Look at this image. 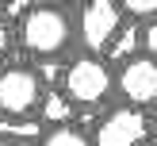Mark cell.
<instances>
[{"label":"cell","instance_id":"1","mask_svg":"<svg viewBox=\"0 0 157 146\" xmlns=\"http://www.w3.org/2000/svg\"><path fill=\"white\" fill-rule=\"evenodd\" d=\"M19 42L35 58H61L77 42L73 19L58 4H35L19 15Z\"/></svg>","mask_w":157,"mask_h":146},{"label":"cell","instance_id":"2","mask_svg":"<svg viewBox=\"0 0 157 146\" xmlns=\"http://www.w3.org/2000/svg\"><path fill=\"white\" fill-rule=\"evenodd\" d=\"M111 89H115V77L107 69V61L100 54H88V50L77 61H69L65 73H61V92L81 108H100L111 96Z\"/></svg>","mask_w":157,"mask_h":146},{"label":"cell","instance_id":"3","mask_svg":"<svg viewBox=\"0 0 157 146\" xmlns=\"http://www.w3.org/2000/svg\"><path fill=\"white\" fill-rule=\"evenodd\" d=\"M146 138H150V115L134 104L111 108L92 131V146H142Z\"/></svg>","mask_w":157,"mask_h":146},{"label":"cell","instance_id":"4","mask_svg":"<svg viewBox=\"0 0 157 146\" xmlns=\"http://www.w3.org/2000/svg\"><path fill=\"white\" fill-rule=\"evenodd\" d=\"M119 23H123L119 0H84L73 31H77V38H81V46L88 54H104L107 42H111V35L119 31Z\"/></svg>","mask_w":157,"mask_h":146},{"label":"cell","instance_id":"5","mask_svg":"<svg viewBox=\"0 0 157 146\" xmlns=\"http://www.w3.org/2000/svg\"><path fill=\"white\" fill-rule=\"evenodd\" d=\"M46 85L38 81L35 69L8 65L0 69V115H35Z\"/></svg>","mask_w":157,"mask_h":146},{"label":"cell","instance_id":"6","mask_svg":"<svg viewBox=\"0 0 157 146\" xmlns=\"http://www.w3.org/2000/svg\"><path fill=\"white\" fill-rule=\"evenodd\" d=\"M119 77H115V89H119V96L127 100V104L134 108H153L157 104V61L150 54L138 50L134 58L119 61Z\"/></svg>","mask_w":157,"mask_h":146},{"label":"cell","instance_id":"7","mask_svg":"<svg viewBox=\"0 0 157 146\" xmlns=\"http://www.w3.org/2000/svg\"><path fill=\"white\" fill-rule=\"evenodd\" d=\"M138 50H142V23L130 19V23H119V31L111 35V42H107V50H104V58L107 61H127V58H134Z\"/></svg>","mask_w":157,"mask_h":146},{"label":"cell","instance_id":"8","mask_svg":"<svg viewBox=\"0 0 157 146\" xmlns=\"http://www.w3.org/2000/svg\"><path fill=\"white\" fill-rule=\"evenodd\" d=\"M73 100L65 96V92H58V89H50V92H42V100H38V123L42 127H58V123H73Z\"/></svg>","mask_w":157,"mask_h":146},{"label":"cell","instance_id":"9","mask_svg":"<svg viewBox=\"0 0 157 146\" xmlns=\"http://www.w3.org/2000/svg\"><path fill=\"white\" fill-rule=\"evenodd\" d=\"M42 123L35 115H0V138H12V142H38L42 138Z\"/></svg>","mask_w":157,"mask_h":146},{"label":"cell","instance_id":"10","mask_svg":"<svg viewBox=\"0 0 157 146\" xmlns=\"http://www.w3.org/2000/svg\"><path fill=\"white\" fill-rule=\"evenodd\" d=\"M38 146H92V138L84 135L81 127H73V123H58V127L42 131Z\"/></svg>","mask_w":157,"mask_h":146},{"label":"cell","instance_id":"11","mask_svg":"<svg viewBox=\"0 0 157 146\" xmlns=\"http://www.w3.org/2000/svg\"><path fill=\"white\" fill-rule=\"evenodd\" d=\"M119 8L130 15V19H138V23L157 15V0H119Z\"/></svg>","mask_w":157,"mask_h":146},{"label":"cell","instance_id":"12","mask_svg":"<svg viewBox=\"0 0 157 146\" xmlns=\"http://www.w3.org/2000/svg\"><path fill=\"white\" fill-rule=\"evenodd\" d=\"M142 50L157 61V15H153V19H146V27H142Z\"/></svg>","mask_w":157,"mask_h":146},{"label":"cell","instance_id":"13","mask_svg":"<svg viewBox=\"0 0 157 146\" xmlns=\"http://www.w3.org/2000/svg\"><path fill=\"white\" fill-rule=\"evenodd\" d=\"M35 4H38V0H4L0 8H4V15H8V19H19V15L27 12V8H35Z\"/></svg>","mask_w":157,"mask_h":146},{"label":"cell","instance_id":"14","mask_svg":"<svg viewBox=\"0 0 157 146\" xmlns=\"http://www.w3.org/2000/svg\"><path fill=\"white\" fill-rule=\"evenodd\" d=\"M8 50H12V27H8V19L0 15V58H4Z\"/></svg>","mask_w":157,"mask_h":146},{"label":"cell","instance_id":"15","mask_svg":"<svg viewBox=\"0 0 157 146\" xmlns=\"http://www.w3.org/2000/svg\"><path fill=\"white\" fill-rule=\"evenodd\" d=\"M150 135H157V104H153V112H150Z\"/></svg>","mask_w":157,"mask_h":146},{"label":"cell","instance_id":"16","mask_svg":"<svg viewBox=\"0 0 157 146\" xmlns=\"http://www.w3.org/2000/svg\"><path fill=\"white\" fill-rule=\"evenodd\" d=\"M50 4H58V8H73V4H84V0H50Z\"/></svg>","mask_w":157,"mask_h":146},{"label":"cell","instance_id":"17","mask_svg":"<svg viewBox=\"0 0 157 146\" xmlns=\"http://www.w3.org/2000/svg\"><path fill=\"white\" fill-rule=\"evenodd\" d=\"M0 146H35V142H12V138H0Z\"/></svg>","mask_w":157,"mask_h":146},{"label":"cell","instance_id":"18","mask_svg":"<svg viewBox=\"0 0 157 146\" xmlns=\"http://www.w3.org/2000/svg\"><path fill=\"white\" fill-rule=\"evenodd\" d=\"M142 146H157V142H142Z\"/></svg>","mask_w":157,"mask_h":146},{"label":"cell","instance_id":"19","mask_svg":"<svg viewBox=\"0 0 157 146\" xmlns=\"http://www.w3.org/2000/svg\"><path fill=\"white\" fill-rule=\"evenodd\" d=\"M0 4H4V0H0Z\"/></svg>","mask_w":157,"mask_h":146}]
</instances>
